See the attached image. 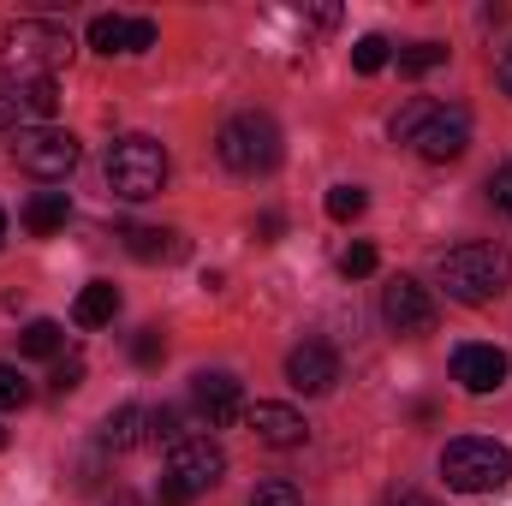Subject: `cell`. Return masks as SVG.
I'll return each instance as SVG.
<instances>
[{
  "label": "cell",
  "instance_id": "8992f818",
  "mask_svg": "<svg viewBox=\"0 0 512 506\" xmlns=\"http://www.w3.org/2000/svg\"><path fill=\"white\" fill-rule=\"evenodd\" d=\"M108 185H114V197H126V203L155 197V191L167 185V149H161L155 137H120V143L108 149Z\"/></svg>",
  "mask_w": 512,
  "mask_h": 506
},
{
  "label": "cell",
  "instance_id": "cb8c5ba5",
  "mask_svg": "<svg viewBox=\"0 0 512 506\" xmlns=\"http://www.w3.org/2000/svg\"><path fill=\"white\" fill-rule=\"evenodd\" d=\"M18 405H30V381L12 364H0V411H18Z\"/></svg>",
  "mask_w": 512,
  "mask_h": 506
},
{
  "label": "cell",
  "instance_id": "ba28073f",
  "mask_svg": "<svg viewBox=\"0 0 512 506\" xmlns=\"http://www.w3.org/2000/svg\"><path fill=\"white\" fill-rule=\"evenodd\" d=\"M411 149H417L423 161H459V155L471 149V114H465L459 102H447V108H429V120L417 126Z\"/></svg>",
  "mask_w": 512,
  "mask_h": 506
},
{
  "label": "cell",
  "instance_id": "603a6c76",
  "mask_svg": "<svg viewBox=\"0 0 512 506\" xmlns=\"http://www.w3.org/2000/svg\"><path fill=\"white\" fill-rule=\"evenodd\" d=\"M364 209H370L364 185H334V191H328V215H334V221H358Z\"/></svg>",
  "mask_w": 512,
  "mask_h": 506
},
{
  "label": "cell",
  "instance_id": "7a4b0ae2",
  "mask_svg": "<svg viewBox=\"0 0 512 506\" xmlns=\"http://www.w3.org/2000/svg\"><path fill=\"white\" fill-rule=\"evenodd\" d=\"M221 477H227L221 441H209V435H179V441L167 447V477H161L155 501L161 506H191L197 495H209Z\"/></svg>",
  "mask_w": 512,
  "mask_h": 506
},
{
  "label": "cell",
  "instance_id": "d6a6232c",
  "mask_svg": "<svg viewBox=\"0 0 512 506\" xmlns=\"http://www.w3.org/2000/svg\"><path fill=\"white\" fill-rule=\"evenodd\" d=\"M251 233H256V239H262V245H274V239L286 233V221H280V215L268 209V215H256V227H251Z\"/></svg>",
  "mask_w": 512,
  "mask_h": 506
},
{
  "label": "cell",
  "instance_id": "d6986e66",
  "mask_svg": "<svg viewBox=\"0 0 512 506\" xmlns=\"http://www.w3.org/2000/svg\"><path fill=\"white\" fill-rule=\"evenodd\" d=\"M126 36H131V18H120V12L90 18V48L96 54H126Z\"/></svg>",
  "mask_w": 512,
  "mask_h": 506
},
{
  "label": "cell",
  "instance_id": "83f0119b",
  "mask_svg": "<svg viewBox=\"0 0 512 506\" xmlns=\"http://www.w3.org/2000/svg\"><path fill=\"white\" fill-rule=\"evenodd\" d=\"M340 274H346V280H364V274H376V245H352V251L340 256Z\"/></svg>",
  "mask_w": 512,
  "mask_h": 506
},
{
  "label": "cell",
  "instance_id": "4dcf8cb0",
  "mask_svg": "<svg viewBox=\"0 0 512 506\" xmlns=\"http://www.w3.org/2000/svg\"><path fill=\"white\" fill-rule=\"evenodd\" d=\"M155 36H161V30H155V18H131L126 54H149V48H155Z\"/></svg>",
  "mask_w": 512,
  "mask_h": 506
},
{
  "label": "cell",
  "instance_id": "7c38bea8",
  "mask_svg": "<svg viewBox=\"0 0 512 506\" xmlns=\"http://www.w3.org/2000/svg\"><path fill=\"white\" fill-rule=\"evenodd\" d=\"M286 381H292L298 393H328V387L340 381V358H334V346H322V340L292 346V352H286Z\"/></svg>",
  "mask_w": 512,
  "mask_h": 506
},
{
  "label": "cell",
  "instance_id": "d590c367",
  "mask_svg": "<svg viewBox=\"0 0 512 506\" xmlns=\"http://www.w3.org/2000/svg\"><path fill=\"white\" fill-rule=\"evenodd\" d=\"M495 84H501V90H507V96H512V48H507V54H501V66H495Z\"/></svg>",
  "mask_w": 512,
  "mask_h": 506
},
{
  "label": "cell",
  "instance_id": "9c48e42d",
  "mask_svg": "<svg viewBox=\"0 0 512 506\" xmlns=\"http://www.w3.org/2000/svg\"><path fill=\"white\" fill-rule=\"evenodd\" d=\"M382 316L393 334H435V298H429V286H417L405 274L382 292Z\"/></svg>",
  "mask_w": 512,
  "mask_h": 506
},
{
  "label": "cell",
  "instance_id": "7402d4cb",
  "mask_svg": "<svg viewBox=\"0 0 512 506\" xmlns=\"http://www.w3.org/2000/svg\"><path fill=\"white\" fill-rule=\"evenodd\" d=\"M387 54H393V48H387V36H358V42H352V72L376 78V72L387 66Z\"/></svg>",
  "mask_w": 512,
  "mask_h": 506
},
{
  "label": "cell",
  "instance_id": "4316f807",
  "mask_svg": "<svg viewBox=\"0 0 512 506\" xmlns=\"http://www.w3.org/2000/svg\"><path fill=\"white\" fill-rule=\"evenodd\" d=\"M429 108H435V102H411V108H399V120H393V143H411L417 126L429 120Z\"/></svg>",
  "mask_w": 512,
  "mask_h": 506
},
{
  "label": "cell",
  "instance_id": "d4e9b609",
  "mask_svg": "<svg viewBox=\"0 0 512 506\" xmlns=\"http://www.w3.org/2000/svg\"><path fill=\"white\" fill-rule=\"evenodd\" d=\"M251 506H304V495L292 489V483H256V495H251Z\"/></svg>",
  "mask_w": 512,
  "mask_h": 506
},
{
  "label": "cell",
  "instance_id": "30bf717a",
  "mask_svg": "<svg viewBox=\"0 0 512 506\" xmlns=\"http://www.w3.org/2000/svg\"><path fill=\"white\" fill-rule=\"evenodd\" d=\"M245 429H251L262 447H274V453H292V447H304V441H310V423H304L292 405H274V399L245 405Z\"/></svg>",
  "mask_w": 512,
  "mask_h": 506
},
{
  "label": "cell",
  "instance_id": "1f68e13d",
  "mask_svg": "<svg viewBox=\"0 0 512 506\" xmlns=\"http://www.w3.org/2000/svg\"><path fill=\"white\" fill-rule=\"evenodd\" d=\"M489 197H495V209H501V215H512V161L489 179Z\"/></svg>",
  "mask_w": 512,
  "mask_h": 506
},
{
  "label": "cell",
  "instance_id": "836d02e7",
  "mask_svg": "<svg viewBox=\"0 0 512 506\" xmlns=\"http://www.w3.org/2000/svg\"><path fill=\"white\" fill-rule=\"evenodd\" d=\"M18 114H24L18 90H0V131H6V126H18Z\"/></svg>",
  "mask_w": 512,
  "mask_h": 506
},
{
  "label": "cell",
  "instance_id": "f546056e",
  "mask_svg": "<svg viewBox=\"0 0 512 506\" xmlns=\"http://www.w3.org/2000/svg\"><path fill=\"white\" fill-rule=\"evenodd\" d=\"M78 381H84V358H54V376H48L54 393H72Z\"/></svg>",
  "mask_w": 512,
  "mask_h": 506
},
{
  "label": "cell",
  "instance_id": "2e32d148",
  "mask_svg": "<svg viewBox=\"0 0 512 506\" xmlns=\"http://www.w3.org/2000/svg\"><path fill=\"white\" fill-rule=\"evenodd\" d=\"M149 441V411L143 405H120L108 423H102V447H114V453H131V447H143Z\"/></svg>",
  "mask_w": 512,
  "mask_h": 506
},
{
  "label": "cell",
  "instance_id": "4fadbf2b",
  "mask_svg": "<svg viewBox=\"0 0 512 506\" xmlns=\"http://www.w3.org/2000/svg\"><path fill=\"white\" fill-rule=\"evenodd\" d=\"M507 352L501 346H459L453 352V381L465 387V393H495L501 381H507Z\"/></svg>",
  "mask_w": 512,
  "mask_h": 506
},
{
  "label": "cell",
  "instance_id": "484cf974",
  "mask_svg": "<svg viewBox=\"0 0 512 506\" xmlns=\"http://www.w3.org/2000/svg\"><path fill=\"white\" fill-rule=\"evenodd\" d=\"M131 358H137V364H143V370H155V364H161V358H167V340H161V334H155V328H143V334H137V340H131Z\"/></svg>",
  "mask_w": 512,
  "mask_h": 506
},
{
  "label": "cell",
  "instance_id": "ffe728a7",
  "mask_svg": "<svg viewBox=\"0 0 512 506\" xmlns=\"http://www.w3.org/2000/svg\"><path fill=\"white\" fill-rule=\"evenodd\" d=\"M18 102H24V114H36V120H54V114H60V78L18 84Z\"/></svg>",
  "mask_w": 512,
  "mask_h": 506
},
{
  "label": "cell",
  "instance_id": "e0dca14e",
  "mask_svg": "<svg viewBox=\"0 0 512 506\" xmlns=\"http://www.w3.org/2000/svg\"><path fill=\"white\" fill-rule=\"evenodd\" d=\"M66 215H72V197H66V191H36L30 209H24V227H30L36 239H48V233L66 227Z\"/></svg>",
  "mask_w": 512,
  "mask_h": 506
},
{
  "label": "cell",
  "instance_id": "9a60e30c",
  "mask_svg": "<svg viewBox=\"0 0 512 506\" xmlns=\"http://www.w3.org/2000/svg\"><path fill=\"white\" fill-rule=\"evenodd\" d=\"M114 316H120V286L114 280H90L78 292V304H72V322L78 328H108Z\"/></svg>",
  "mask_w": 512,
  "mask_h": 506
},
{
  "label": "cell",
  "instance_id": "3957f363",
  "mask_svg": "<svg viewBox=\"0 0 512 506\" xmlns=\"http://www.w3.org/2000/svg\"><path fill=\"white\" fill-rule=\"evenodd\" d=\"M0 60L18 84H36V78H60V66L72 60V36L48 18H18L6 36H0Z\"/></svg>",
  "mask_w": 512,
  "mask_h": 506
},
{
  "label": "cell",
  "instance_id": "e575fe53",
  "mask_svg": "<svg viewBox=\"0 0 512 506\" xmlns=\"http://www.w3.org/2000/svg\"><path fill=\"white\" fill-rule=\"evenodd\" d=\"M387 506H435L429 495H411V489H399V495H387Z\"/></svg>",
  "mask_w": 512,
  "mask_h": 506
},
{
  "label": "cell",
  "instance_id": "5b68a950",
  "mask_svg": "<svg viewBox=\"0 0 512 506\" xmlns=\"http://www.w3.org/2000/svg\"><path fill=\"white\" fill-rule=\"evenodd\" d=\"M215 155H221V167H233V173H274L280 167V126L268 120V114H233L221 137H215Z\"/></svg>",
  "mask_w": 512,
  "mask_h": 506
},
{
  "label": "cell",
  "instance_id": "f1b7e54d",
  "mask_svg": "<svg viewBox=\"0 0 512 506\" xmlns=\"http://www.w3.org/2000/svg\"><path fill=\"white\" fill-rule=\"evenodd\" d=\"M149 441H179V411L173 405H161V411H149Z\"/></svg>",
  "mask_w": 512,
  "mask_h": 506
},
{
  "label": "cell",
  "instance_id": "ac0fdd59",
  "mask_svg": "<svg viewBox=\"0 0 512 506\" xmlns=\"http://www.w3.org/2000/svg\"><path fill=\"white\" fill-rule=\"evenodd\" d=\"M18 352H24V358H60V352H66V328L48 322V316H36V322L18 334Z\"/></svg>",
  "mask_w": 512,
  "mask_h": 506
},
{
  "label": "cell",
  "instance_id": "5bb4252c",
  "mask_svg": "<svg viewBox=\"0 0 512 506\" xmlns=\"http://www.w3.org/2000/svg\"><path fill=\"white\" fill-rule=\"evenodd\" d=\"M120 239L137 262H185L191 256L185 233H173V227H120Z\"/></svg>",
  "mask_w": 512,
  "mask_h": 506
},
{
  "label": "cell",
  "instance_id": "6da1fadb",
  "mask_svg": "<svg viewBox=\"0 0 512 506\" xmlns=\"http://www.w3.org/2000/svg\"><path fill=\"white\" fill-rule=\"evenodd\" d=\"M435 280L447 286L453 304H495L512 286V251L507 245H453L435 256Z\"/></svg>",
  "mask_w": 512,
  "mask_h": 506
},
{
  "label": "cell",
  "instance_id": "8d00e7d4",
  "mask_svg": "<svg viewBox=\"0 0 512 506\" xmlns=\"http://www.w3.org/2000/svg\"><path fill=\"white\" fill-rule=\"evenodd\" d=\"M0 245H6V215H0Z\"/></svg>",
  "mask_w": 512,
  "mask_h": 506
},
{
  "label": "cell",
  "instance_id": "277c9868",
  "mask_svg": "<svg viewBox=\"0 0 512 506\" xmlns=\"http://www.w3.org/2000/svg\"><path fill=\"white\" fill-rule=\"evenodd\" d=\"M441 477L453 495H501L512 483V447L489 441V435H459L441 453Z\"/></svg>",
  "mask_w": 512,
  "mask_h": 506
},
{
  "label": "cell",
  "instance_id": "44dd1931",
  "mask_svg": "<svg viewBox=\"0 0 512 506\" xmlns=\"http://www.w3.org/2000/svg\"><path fill=\"white\" fill-rule=\"evenodd\" d=\"M435 66H447V48H441V42H411V48H399V72H405V78H423V72H435Z\"/></svg>",
  "mask_w": 512,
  "mask_h": 506
},
{
  "label": "cell",
  "instance_id": "74e56055",
  "mask_svg": "<svg viewBox=\"0 0 512 506\" xmlns=\"http://www.w3.org/2000/svg\"><path fill=\"white\" fill-rule=\"evenodd\" d=\"M0 447H6V429H0Z\"/></svg>",
  "mask_w": 512,
  "mask_h": 506
},
{
  "label": "cell",
  "instance_id": "52a82bcc",
  "mask_svg": "<svg viewBox=\"0 0 512 506\" xmlns=\"http://www.w3.org/2000/svg\"><path fill=\"white\" fill-rule=\"evenodd\" d=\"M12 161L24 167V173H36V179H66L72 167H78V137L72 131H54V126H36V131H18V143H12Z\"/></svg>",
  "mask_w": 512,
  "mask_h": 506
},
{
  "label": "cell",
  "instance_id": "8fae6325",
  "mask_svg": "<svg viewBox=\"0 0 512 506\" xmlns=\"http://www.w3.org/2000/svg\"><path fill=\"white\" fill-rule=\"evenodd\" d=\"M191 405L209 417V429H233V423L245 417V393H239V381L227 376V370L191 376Z\"/></svg>",
  "mask_w": 512,
  "mask_h": 506
}]
</instances>
